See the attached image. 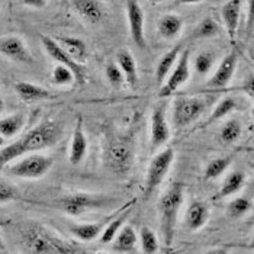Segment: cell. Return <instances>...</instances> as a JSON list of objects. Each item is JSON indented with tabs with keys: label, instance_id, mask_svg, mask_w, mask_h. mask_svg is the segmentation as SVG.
Masks as SVG:
<instances>
[{
	"label": "cell",
	"instance_id": "obj_1",
	"mask_svg": "<svg viewBox=\"0 0 254 254\" xmlns=\"http://www.w3.org/2000/svg\"><path fill=\"white\" fill-rule=\"evenodd\" d=\"M61 135L63 125L60 122L53 119L42 121L35 128L28 131L23 137L13 141L9 145H4L0 150V170L20 157L34 154L56 145L61 139Z\"/></svg>",
	"mask_w": 254,
	"mask_h": 254
},
{
	"label": "cell",
	"instance_id": "obj_2",
	"mask_svg": "<svg viewBox=\"0 0 254 254\" xmlns=\"http://www.w3.org/2000/svg\"><path fill=\"white\" fill-rule=\"evenodd\" d=\"M19 240L26 254H84L77 244L35 221L20 225Z\"/></svg>",
	"mask_w": 254,
	"mask_h": 254
},
{
	"label": "cell",
	"instance_id": "obj_3",
	"mask_svg": "<svg viewBox=\"0 0 254 254\" xmlns=\"http://www.w3.org/2000/svg\"><path fill=\"white\" fill-rule=\"evenodd\" d=\"M182 203H183V185L179 182L172 183L158 200L160 230L166 249H170L173 246L175 235H176L177 218Z\"/></svg>",
	"mask_w": 254,
	"mask_h": 254
},
{
	"label": "cell",
	"instance_id": "obj_4",
	"mask_svg": "<svg viewBox=\"0 0 254 254\" xmlns=\"http://www.w3.org/2000/svg\"><path fill=\"white\" fill-rule=\"evenodd\" d=\"M134 161V141L131 135H118L112 138L106 147L105 163L108 169L119 176L127 175Z\"/></svg>",
	"mask_w": 254,
	"mask_h": 254
},
{
	"label": "cell",
	"instance_id": "obj_5",
	"mask_svg": "<svg viewBox=\"0 0 254 254\" xmlns=\"http://www.w3.org/2000/svg\"><path fill=\"white\" fill-rule=\"evenodd\" d=\"M114 199L109 195L103 193H89V192H77L64 196L57 200V206L64 211L67 215L80 216L86 212L102 209L112 203Z\"/></svg>",
	"mask_w": 254,
	"mask_h": 254
},
{
	"label": "cell",
	"instance_id": "obj_6",
	"mask_svg": "<svg viewBox=\"0 0 254 254\" xmlns=\"http://www.w3.org/2000/svg\"><path fill=\"white\" fill-rule=\"evenodd\" d=\"M208 108V100L202 98H192V96H182L173 102L172 106V127L180 131L186 127L192 125Z\"/></svg>",
	"mask_w": 254,
	"mask_h": 254
},
{
	"label": "cell",
	"instance_id": "obj_7",
	"mask_svg": "<svg viewBox=\"0 0 254 254\" xmlns=\"http://www.w3.org/2000/svg\"><path fill=\"white\" fill-rule=\"evenodd\" d=\"M175 161V150L172 147L161 150L151 158L144 183V197H150L156 192V189L161 185L164 177L167 176L172 164Z\"/></svg>",
	"mask_w": 254,
	"mask_h": 254
},
{
	"label": "cell",
	"instance_id": "obj_8",
	"mask_svg": "<svg viewBox=\"0 0 254 254\" xmlns=\"http://www.w3.org/2000/svg\"><path fill=\"white\" fill-rule=\"evenodd\" d=\"M54 164V160L51 157L42 156L38 153L28 154L20 157L19 161L12 164L7 172L9 175L20 179H39L45 176Z\"/></svg>",
	"mask_w": 254,
	"mask_h": 254
},
{
	"label": "cell",
	"instance_id": "obj_9",
	"mask_svg": "<svg viewBox=\"0 0 254 254\" xmlns=\"http://www.w3.org/2000/svg\"><path fill=\"white\" fill-rule=\"evenodd\" d=\"M189 77H190V50L183 48L180 57L176 61V67L170 71L169 77L163 83V86L158 92V96L169 98V96L175 95L177 90L189 80Z\"/></svg>",
	"mask_w": 254,
	"mask_h": 254
},
{
	"label": "cell",
	"instance_id": "obj_10",
	"mask_svg": "<svg viewBox=\"0 0 254 254\" xmlns=\"http://www.w3.org/2000/svg\"><path fill=\"white\" fill-rule=\"evenodd\" d=\"M41 44H42L44 50L47 51V54L54 60V61H57L59 65H63V67L68 68L73 73L74 83L83 84L86 81V70H84V67L80 63H77V61H74V60L71 59L60 47L59 42L56 39L51 38V37H47V35H41Z\"/></svg>",
	"mask_w": 254,
	"mask_h": 254
},
{
	"label": "cell",
	"instance_id": "obj_11",
	"mask_svg": "<svg viewBox=\"0 0 254 254\" xmlns=\"http://www.w3.org/2000/svg\"><path fill=\"white\" fill-rule=\"evenodd\" d=\"M170 139V127L166 118V105L160 103L153 109L151 128H150V145L151 150H158Z\"/></svg>",
	"mask_w": 254,
	"mask_h": 254
},
{
	"label": "cell",
	"instance_id": "obj_12",
	"mask_svg": "<svg viewBox=\"0 0 254 254\" xmlns=\"http://www.w3.org/2000/svg\"><path fill=\"white\" fill-rule=\"evenodd\" d=\"M125 10H127V19L129 26V35L134 41V44L139 48H145L147 41H145V32H144V10L138 1H127L125 3Z\"/></svg>",
	"mask_w": 254,
	"mask_h": 254
},
{
	"label": "cell",
	"instance_id": "obj_13",
	"mask_svg": "<svg viewBox=\"0 0 254 254\" xmlns=\"http://www.w3.org/2000/svg\"><path fill=\"white\" fill-rule=\"evenodd\" d=\"M0 54L10 61L20 64L32 63V56L28 50L26 42L16 35H7L0 38Z\"/></svg>",
	"mask_w": 254,
	"mask_h": 254
},
{
	"label": "cell",
	"instance_id": "obj_14",
	"mask_svg": "<svg viewBox=\"0 0 254 254\" xmlns=\"http://www.w3.org/2000/svg\"><path fill=\"white\" fill-rule=\"evenodd\" d=\"M237 63H238L237 54H235V51H231L218 65L214 76L208 81V86L211 89H224L233 80L235 68H237Z\"/></svg>",
	"mask_w": 254,
	"mask_h": 254
},
{
	"label": "cell",
	"instance_id": "obj_15",
	"mask_svg": "<svg viewBox=\"0 0 254 254\" xmlns=\"http://www.w3.org/2000/svg\"><path fill=\"white\" fill-rule=\"evenodd\" d=\"M135 203H137V199L129 200V202L119 211V214H118L112 221H109V222L105 225L102 234L99 235V240H100L102 244H109V243H112V241L115 240V237H117V234L119 233V230L124 227L125 221L129 218L131 212L134 211Z\"/></svg>",
	"mask_w": 254,
	"mask_h": 254
},
{
	"label": "cell",
	"instance_id": "obj_16",
	"mask_svg": "<svg viewBox=\"0 0 254 254\" xmlns=\"http://www.w3.org/2000/svg\"><path fill=\"white\" fill-rule=\"evenodd\" d=\"M86 154H87V138H86L84 129H83V119L81 117H77L73 138L70 142L68 160L73 166H78L84 160Z\"/></svg>",
	"mask_w": 254,
	"mask_h": 254
},
{
	"label": "cell",
	"instance_id": "obj_17",
	"mask_svg": "<svg viewBox=\"0 0 254 254\" xmlns=\"http://www.w3.org/2000/svg\"><path fill=\"white\" fill-rule=\"evenodd\" d=\"M241 10H243V1H240V0H230L222 4L221 16H222L225 29L231 39H234L237 35L240 19H241Z\"/></svg>",
	"mask_w": 254,
	"mask_h": 254
},
{
	"label": "cell",
	"instance_id": "obj_18",
	"mask_svg": "<svg viewBox=\"0 0 254 254\" xmlns=\"http://www.w3.org/2000/svg\"><path fill=\"white\" fill-rule=\"evenodd\" d=\"M208 219H209L208 205L200 200H193L186 211L185 224L190 231H199L200 228H203L206 225Z\"/></svg>",
	"mask_w": 254,
	"mask_h": 254
},
{
	"label": "cell",
	"instance_id": "obj_19",
	"mask_svg": "<svg viewBox=\"0 0 254 254\" xmlns=\"http://www.w3.org/2000/svg\"><path fill=\"white\" fill-rule=\"evenodd\" d=\"M71 7L89 23H99L105 16V9L99 0H74Z\"/></svg>",
	"mask_w": 254,
	"mask_h": 254
},
{
	"label": "cell",
	"instance_id": "obj_20",
	"mask_svg": "<svg viewBox=\"0 0 254 254\" xmlns=\"http://www.w3.org/2000/svg\"><path fill=\"white\" fill-rule=\"evenodd\" d=\"M15 92L26 103L54 98L45 87H41L38 84H34L29 81H16L15 83Z\"/></svg>",
	"mask_w": 254,
	"mask_h": 254
},
{
	"label": "cell",
	"instance_id": "obj_21",
	"mask_svg": "<svg viewBox=\"0 0 254 254\" xmlns=\"http://www.w3.org/2000/svg\"><path fill=\"white\" fill-rule=\"evenodd\" d=\"M115 64L122 71L125 81L129 86H135L138 81V68L132 54L128 50H121L117 54V63Z\"/></svg>",
	"mask_w": 254,
	"mask_h": 254
},
{
	"label": "cell",
	"instance_id": "obj_22",
	"mask_svg": "<svg viewBox=\"0 0 254 254\" xmlns=\"http://www.w3.org/2000/svg\"><path fill=\"white\" fill-rule=\"evenodd\" d=\"M182 51H183V45H176L160 59L156 67V80L158 84H163L166 77L170 74V71L173 70V65L176 64Z\"/></svg>",
	"mask_w": 254,
	"mask_h": 254
},
{
	"label": "cell",
	"instance_id": "obj_23",
	"mask_svg": "<svg viewBox=\"0 0 254 254\" xmlns=\"http://www.w3.org/2000/svg\"><path fill=\"white\" fill-rule=\"evenodd\" d=\"M157 28H158V34L161 35V38L172 41L180 35V32L183 29V19L179 15L167 13L158 20Z\"/></svg>",
	"mask_w": 254,
	"mask_h": 254
},
{
	"label": "cell",
	"instance_id": "obj_24",
	"mask_svg": "<svg viewBox=\"0 0 254 254\" xmlns=\"http://www.w3.org/2000/svg\"><path fill=\"white\" fill-rule=\"evenodd\" d=\"M105 225H106V221L92 222V224H74V225H70V233L80 241L89 243V241H93L95 238H98L99 235L102 234Z\"/></svg>",
	"mask_w": 254,
	"mask_h": 254
},
{
	"label": "cell",
	"instance_id": "obj_25",
	"mask_svg": "<svg viewBox=\"0 0 254 254\" xmlns=\"http://www.w3.org/2000/svg\"><path fill=\"white\" fill-rule=\"evenodd\" d=\"M138 235L129 225H124L114 240V249L118 253H129L137 246Z\"/></svg>",
	"mask_w": 254,
	"mask_h": 254
},
{
	"label": "cell",
	"instance_id": "obj_26",
	"mask_svg": "<svg viewBox=\"0 0 254 254\" xmlns=\"http://www.w3.org/2000/svg\"><path fill=\"white\" fill-rule=\"evenodd\" d=\"M59 42V45L74 60V61H83L87 56V47L84 44V41H81L80 38L76 37H60L59 39H56Z\"/></svg>",
	"mask_w": 254,
	"mask_h": 254
},
{
	"label": "cell",
	"instance_id": "obj_27",
	"mask_svg": "<svg viewBox=\"0 0 254 254\" xmlns=\"http://www.w3.org/2000/svg\"><path fill=\"white\" fill-rule=\"evenodd\" d=\"M246 183V175L243 172H233L228 176L225 177L222 186L219 188V190L216 192L215 199H222V197H228L235 193H238L243 186Z\"/></svg>",
	"mask_w": 254,
	"mask_h": 254
},
{
	"label": "cell",
	"instance_id": "obj_28",
	"mask_svg": "<svg viewBox=\"0 0 254 254\" xmlns=\"http://www.w3.org/2000/svg\"><path fill=\"white\" fill-rule=\"evenodd\" d=\"M25 125V117L22 114H15L0 119V137H15Z\"/></svg>",
	"mask_w": 254,
	"mask_h": 254
},
{
	"label": "cell",
	"instance_id": "obj_29",
	"mask_svg": "<svg viewBox=\"0 0 254 254\" xmlns=\"http://www.w3.org/2000/svg\"><path fill=\"white\" fill-rule=\"evenodd\" d=\"M139 243H141V250L144 254H157L160 249L158 237L150 228V227H141L139 231Z\"/></svg>",
	"mask_w": 254,
	"mask_h": 254
},
{
	"label": "cell",
	"instance_id": "obj_30",
	"mask_svg": "<svg viewBox=\"0 0 254 254\" xmlns=\"http://www.w3.org/2000/svg\"><path fill=\"white\" fill-rule=\"evenodd\" d=\"M230 164H231V157H218V158L211 160L203 173L205 180H214V179L222 176L227 172V169L230 167Z\"/></svg>",
	"mask_w": 254,
	"mask_h": 254
},
{
	"label": "cell",
	"instance_id": "obj_31",
	"mask_svg": "<svg viewBox=\"0 0 254 254\" xmlns=\"http://www.w3.org/2000/svg\"><path fill=\"white\" fill-rule=\"evenodd\" d=\"M243 134V125L238 119H230L227 121L221 128V139L227 144H233Z\"/></svg>",
	"mask_w": 254,
	"mask_h": 254
},
{
	"label": "cell",
	"instance_id": "obj_32",
	"mask_svg": "<svg viewBox=\"0 0 254 254\" xmlns=\"http://www.w3.org/2000/svg\"><path fill=\"white\" fill-rule=\"evenodd\" d=\"M252 209V202L249 197H234L228 206H227V215L233 219H238L241 216H244L247 212H250Z\"/></svg>",
	"mask_w": 254,
	"mask_h": 254
},
{
	"label": "cell",
	"instance_id": "obj_33",
	"mask_svg": "<svg viewBox=\"0 0 254 254\" xmlns=\"http://www.w3.org/2000/svg\"><path fill=\"white\" fill-rule=\"evenodd\" d=\"M214 63H215L214 54H211L208 51H202L193 60V68H195V71L197 74L206 76L214 68Z\"/></svg>",
	"mask_w": 254,
	"mask_h": 254
},
{
	"label": "cell",
	"instance_id": "obj_34",
	"mask_svg": "<svg viewBox=\"0 0 254 254\" xmlns=\"http://www.w3.org/2000/svg\"><path fill=\"white\" fill-rule=\"evenodd\" d=\"M235 108H237V102H235L234 98L222 99V100H221V102H219V103L215 106L214 112L211 114V117H209V119L206 121V124H205V125L212 124V122H215V121H218V119L224 118L225 115L231 114Z\"/></svg>",
	"mask_w": 254,
	"mask_h": 254
},
{
	"label": "cell",
	"instance_id": "obj_35",
	"mask_svg": "<svg viewBox=\"0 0 254 254\" xmlns=\"http://www.w3.org/2000/svg\"><path fill=\"white\" fill-rule=\"evenodd\" d=\"M219 32V25L212 18H205L193 31L195 38H209Z\"/></svg>",
	"mask_w": 254,
	"mask_h": 254
},
{
	"label": "cell",
	"instance_id": "obj_36",
	"mask_svg": "<svg viewBox=\"0 0 254 254\" xmlns=\"http://www.w3.org/2000/svg\"><path fill=\"white\" fill-rule=\"evenodd\" d=\"M51 78H53V83L59 84V86H70V84L74 83L73 73L68 68L63 67V65H59V64L53 68Z\"/></svg>",
	"mask_w": 254,
	"mask_h": 254
},
{
	"label": "cell",
	"instance_id": "obj_37",
	"mask_svg": "<svg viewBox=\"0 0 254 254\" xmlns=\"http://www.w3.org/2000/svg\"><path fill=\"white\" fill-rule=\"evenodd\" d=\"M18 197H19V192L16 186L7 182L6 179L0 177V203L12 202V200H16Z\"/></svg>",
	"mask_w": 254,
	"mask_h": 254
},
{
	"label": "cell",
	"instance_id": "obj_38",
	"mask_svg": "<svg viewBox=\"0 0 254 254\" xmlns=\"http://www.w3.org/2000/svg\"><path fill=\"white\" fill-rule=\"evenodd\" d=\"M105 74H106L108 81L111 83V86H114L115 89L121 87V86L125 83L124 74H122V71L119 70V67H118L115 63H108V64H106Z\"/></svg>",
	"mask_w": 254,
	"mask_h": 254
},
{
	"label": "cell",
	"instance_id": "obj_39",
	"mask_svg": "<svg viewBox=\"0 0 254 254\" xmlns=\"http://www.w3.org/2000/svg\"><path fill=\"white\" fill-rule=\"evenodd\" d=\"M22 4L26 7H32V9L39 10V9L47 6V1H44V0H25V1H22Z\"/></svg>",
	"mask_w": 254,
	"mask_h": 254
},
{
	"label": "cell",
	"instance_id": "obj_40",
	"mask_svg": "<svg viewBox=\"0 0 254 254\" xmlns=\"http://www.w3.org/2000/svg\"><path fill=\"white\" fill-rule=\"evenodd\" d=\"M3 111H4V102H3V100L0 99V114H1Z\"/></svg>",
	"mask_w": 254,
	"mask_h": 254
},
{
	"label": "cell",
	"instance_id": "obj_41",
	"mask_svg": "<svg viewBox=\"0 0 254 254\" xmlns=\"http://www.w3.org/2000/svg\"><path fill=\"white\" fill-rule=\"evenodd\" d=\"M0 250H4V243H3V238L0 235Z\"/></svg>",
	"mask_w": 254,
	"mask_h": 254
},
{
	"label": "cell",
	"instance_id": "obj_42",
	"mask_svg": "<svg viewBox=\"0 0 254 254\" xmlns=\"http://www.w3.org/2000/svg\"><path fill=\"white\" fill-rule=\"evenodd\" d=\"M3 147H4V138L0 137V150H1Z\"/></svg>",
	"mask_w": 254,
	"mask_h": 254
},
{
	"label": "cell",
	"instance_id": "obj_43",
	"mask_svg": "<svg viewBox=\"0 0 254 254\" xmlns=\"http://www.w3.org/2000/svg\"><path fill=\"white\" fill-rule=\"evenodd\" d=\"M214 254H227L225 252H218V253H214Z\"/></svg>",
	"mask_w": 254,
	"mask_h": 254
}]
</instances>
